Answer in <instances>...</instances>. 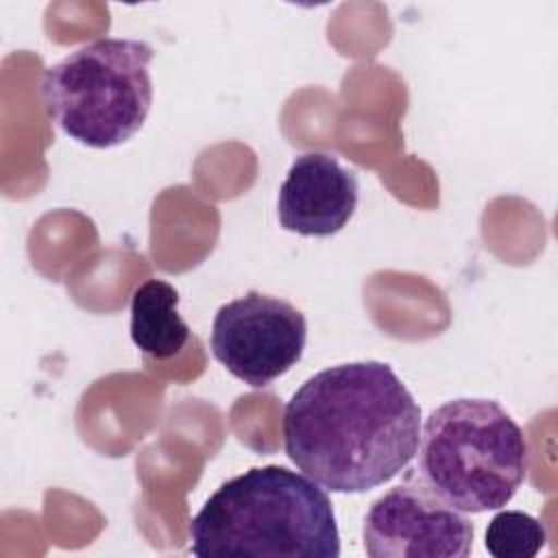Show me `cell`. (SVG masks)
I'll return each mask as SVG.
<instances>
[{"instance_id": "cell-5", "label": "cell", "mask_w": 558, "mask_h": 558, "mask_svg": "<svg viewBox=\"0 0 558 558\" xmlns=\"http://www.w3.org/2000/svg\"><path fill=\"white\" fill-rule=\"evenodd\" d=\"M209 342L233 377L264 388L303 357L307 320L286 299L251 290L218 307Z\"/></svg>"}, {"instance_id": "cell-2", "label": "cell", "mask_w": 558, "mask_h": 558, "mask_svg": "<svg viewBox=\"0 0 558 558\" xmlns=\"http://www.w3.org/2000/svg\"><path fill=\"white\" fill-rule=\"evenodd\" d=\"M192 554L338 558L329 495L279 464L253 466L216 488L190 523Z\"/></svg>"}, {"instance_id": "cell-9", "label": "cell", "mask_w": 558, "mask_h": 558, "mask_svg": "<svg viewBox=\"0 0 558 558\" xmlns=\"http://www.w3.org/2000/svg\"><path fill=\"white\" fill-rule=\"evenodd\" d=\"M545 541L547 534L538 519L521 510H501L490 519L484 545L495 558H532Z\"/></svg>"}, {"instance_id": "cell-4", "label": "cell", "mask_w": 558, "mask_h": 558, "mask_svg": "<svg viewBox=\"0 0 558 558\" xmlns=\"http://www.w3.org/2000/svg\"><path fill=\"white\" fill-rule=\"evenodd\" d=\"M153 48L140 39H96L50 65L39 96L52 122L92 148L131 140L153 105Z\"/></svg>"}, {"instance_id": "cell-7", "label": "cell", "mask_w": 558, "mask_h": 558, "mask_svg": "<svg viewBox=\"0 0 558 558\" xmlns=\"http://www.w3.org/2000/svg\"><path fill=\"white\" fill-rule=\"evenodd\" d=\"M357 192L355 172L342 168L333 155L303 153L279 187V222L286 231L307 238L333 235L353 218Z\"/></svg>"}, {"instance_id": "cell-1", "label": "cell", "mask_w": 558, "mask_h": 558, "mask_svg": "<svg viewBox=\"0 0 558 558\" xmlns=\"http://www.w3.org/2000/svg\"><path fill=\"white\" fill-rule=\"evenodd\" d=\"M288 458L331 493H366L416 456L421 408L390 364L366 360L312 375L283 410Z\"/></svg>"}, {"instance_id": "cell-3", "label": "cell", "mask_w": 558, "mask_h": 558, "mask_svg": "<svg viewBox=\"0 0 558 558\" xmlns=\"http://www.w3.org/2000/svg\"><path fill=\"white\" fill-rule=\"evenodd\" d=\"M416 475L460 512L504 508L521 488L530 449L523 429L493 399H453L425 418Z\"/></svg>"}, {"instance_id": "cell-6", "label": "cell", "mask_w": 558, "mask_h": 558, "mask_svg": "<svg viewBox=\"0 0 558 558\" xmlns=\"http://www.w3.org/2000/svg\"><path fill=\"white\" fill-rule=\"evenodd\" d=\"M473 534L471 521L416 473L377 497L362 527L371 558H466Z\"/></svg>"}, {"instance_id": "cell-8", "label": "cell", "mask_w": 558, "mask_h": 558, "mask_svg": "<svg viewBox=\"0 0 558 558\" xmlns=\"http://www.w3.org/2000/svg\"><path fill=\"white\" fill-rule=\"evenodd\" d=\"M131 340L155 357L177 355L190 340V327L179 314V292L163 279H146L131 294Z\"/></svg>"}]
</instances>
